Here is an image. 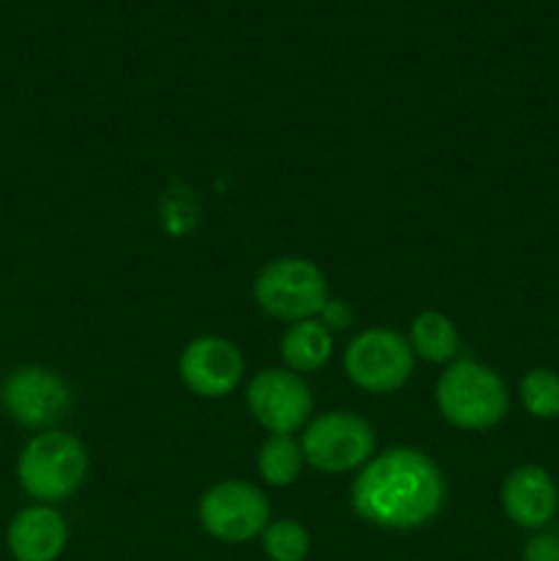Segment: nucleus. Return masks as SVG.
<instances>
[{
  "mask_svg": "<svg viewBox=\"0 0 559 561\" xmlns=\"http://www.w3.org/2000/svg\"><path fill=\"white\" fill-rule=\"evenodd\" d=\"M442 469L414 447H389L373 455L351 485L356 518L376 529L411 531L431 524L444 507Z\"/></svg>",
  "mask_w": 559,
  "mask_h": 561,
  "instance_id": "obj_1",
  "label": "nucleus"
},
{
  "mask_svg": "<svg viewBox=\"0 0 559 561\" xmlns=\"http://www.w3.org/2000/svg\"><path fill=\"white\" fill-rule=\"evenodd\" d=\"M436 409L458 431H488L507 416V383L482 362L455 359L436 381Z\"/></svg>",
  "mask_w": 559,
  "mask_h": 561,
  "instance_id": "obj_2",
  "label": "nucleus"
},
{
  "mask_svg": "<svg viewBox=\"0 0 559 561\" xmlns=\"http://www.w3.org/2000/svg\"><path fill=\"white\" fill-rule=\"evenodd\" d=\"M88 477V449L77 436L44 431L22 447L16 482L36 504H58L75 496Z\"/></svg>",
  "mask_w": 559,
  "mask_h": 561,
  "instance_id": "obj_3",
  "label": "nucleus"
},
{
  "mask_svg": "<svg viewBox=\"0 0 559 561\" xmlns=\"http://www.w3.org/2000/svg\"><path fill=\"white\" fill-rule=\"evenodd\" d=\"M252 296L269 318L285 323L307 321L318 318L329 301L327 274L307 257H277L255 274Z\"/></svg>",
  "mask_w": 559,
  "mask_h": 561,
  "instance_id": "obj_4",
  "label": "nucleus"
},
{
  "mask_svg": "<svg viewBox=\"0 0 559 561\" xmlns=\"http://www.w3.org/2000/svg\"><path fill=\"white\" fill-rule=\"evenodd\" d=\"M414 351L409 337L395 329L373 327L351 337L343 351V373L367 394H392L414 376Z\"/></svg>",
  "mask_w": 559,
  "mask_h": 561,
  "instance_id": "obj_5",
  "label": "nucleus"
},
{
  "mask_svg": "<svg viewBox=\"0 0 559 561\" xmlns=\"http://www.w3.org/2000/svg\"><path fill=\"white\" fill-rule=\"evenodd\" d=\"M301 453L305 463L323 474H345L356 471L373 458L376 433L367 420L354 411H323L312 416L301 431Z\"/></svg>",
  "mask_w": 559,
  "mask_h": 561,
  "instance_id": "obj_6",
  "label": "nucleus"
},
{
  "mask_svg": "<svg viewBox=\"0 0 559 561\" xmlns=\"http://www.w3.org/2000/svg\"><path fill=\"white\" fill-rule=\"evenodd\" d=\"M197 520L208 537L228 546L250 542L263 535L272 520L266 493L247 480H223L197 502Z\"/></svg>",
  "mask_w": 559,
  "mask_h": 561,
  "instance_id": "obj_7",
  "label": "nucleus"
},
{
  "mask_svg": "<svg viewBox=\"0 0 559 561\" xmlns=\"http://www.w3.org/2000/svg\"><path fill=\"white\" fill-rule=\"evenodd\" d=\"M247 409L269 436H294L312 420V392L288 367H263L247 383Z\"/></svg>",
  "mask_w": 559,
  "mask_h": 561,
  "instance_id": "obj_8",
  "label": "nucleus"
},
{
  "mask_svg": "<svg viewBox=\"0 0 559 561\" xmlns=\"http://www.w3.org/2000/svg\"><path fill=\"white\" fill-rule=\"evenodd\" d=\"M0 403L11 420L27 431H42L64 420L71 409V389L55 370L25 365L9 373L0 387Z\"/></svg>",
  "mask_w": 559,
  "mask_h": 561,
  "instance_id": "obj_9",
  "label": "nucleus"
},
{
  "mask_svg": "<svg viewBox=\"0 0 559 561\" xmlns=\"http://www.w3.org/2000/svg\"><path fill=\"white\" fill-rule=\"evenodd\" d=\"M179 378L192 394L206 400L228 398L244 378V356L228 337L203 334L190 340L179 356Z\"/></svg>",
  "mask_w": 559,
  "mask_h": 561,
  "instance_id": "obj_10",
  "label": "nucleus"
},
{
  "mask_svg": "<svg viewBox=\"0 0 559 561\" xmlns=\"http://www.w3.org/2000/svg\"><path fill=\"white\" fill-rule=\"evenodd\" d=\"M504 515L521 529H543L559 510V488L551 471L543 466H515L499 488Z\"/></svg>",
  "mask_w": 559,
  "mask_h": 561,
  "instance_id": "obj_11",
  "label": "nucleus"
},
{
  "mask_svg": "<svg viewBox=\"0 0 559 561\" xmlns=\"http://www.w3.org/2000/svg\"><path fill=\"white\" fill-rule=\"evenodd\" d=\"M69 540L66 518L53 504H31L11 518L5 548L14 561H58Z\"/></svg>",
  "mask_w": 559,
  "mask_h": 561,
  "instance_id": "obj_12",
  "label": "nucleus"
},
{
  "mask_svg": "<svg viewBox=\"0 0 559 561\" xmlns=\"http://www.w3.org/2000/svg\"><path fill=\"white\" fill-rule=\"evenodd\" d=\"M334 337L318 318L288 323V329L280 337V359L288 370L299 376L318 373L329 359H332Z\"/></svg>",
  "mask_w": 559,
  "mask_h": 561,
  "instance_id": "obj_13",
  "label": "nucleus"
},
{
  "mask_svg": "<svg viewBox=\"0 0 559 561\" xmlns=\"http://www.w3.org/2000/svg\"><path fill=\"white\" fill-rule=\"evenodd\" d=\"M409 345L414 356L431 362V365H449L458 359L460 351L458 327L444 312L425 310L411 321Z\"/></svg>",
  "mask_w": 559,
  "mask_h": 561,
  "instance_id": "obj_14",
  "label": "nucleus"
},
{
  "mask_svg": "<svg viewBox=\"0 0 559 561\" xmlns=\"http://www.w3.org/2000/svg\"><path fill=\"white\" fill-rule=\"evenodd\" d=\"M255 469L261 480L272 488H288L299 480L305 469V453L294 436H269L258 447Z\"/></svg>",
  "mask_w": 559,
  "mask_h": 561,
  "instance_id": "obj_15",
  "label": "nucleus"
},
{
  "mask_svg": "<svg viewBox=\"0 0 559 561\" xmlns=\"http://www.w3.org/2000/svg\"><path fill=\"white\" fill-rule=\"evenodd\" d=\"M521 409L535 420H559V373L551 367H532L518 383Z\"/></svg>",
  "mask_w": 559,
  "mask_h": 561,
  "instance_id": "obj_16",
  "label": "nucleus"
},
{
  "mask_svg": "<svg viewBox=\"0 0 559 561\" xmlns=\"http://www.w3.org/2000/svg\"><path fill=\"white\" fill-rule=\"evenodd\" d=\"M261 542L263 553L272 561H305L310 553V531L294 518L269 520Z\"/></svg>",
  "mask_w": 559,
  "mask_h": 561,
  "instance_id": "obj_17",
  "label": "nucleus"
},
{
  "mask_svg": "<svg viewBox=\"0 0 559 561\" xmlns=\"http://www.w3.org/2000/svg\"><path fill=\"white\" fill-rule=\"evenodd\" d=\"M318 321H321L329 332H343V329H349L351 323H354V310H351V305H345L343 299H332V296H329L323 310L318 312Z\"/></svg>",
  "mask_w": 559,
  "mask_h": 561,
  "instance_id": "obj_18",
  "label": "nucleus"
},
{
  "mask_svg": "<svg viewBox=\"0 0 559 561\" xmlns=\"http://www.w3.org/2000/svg\"><path fill=\"white\" fill-rule=\"evenodd\" d=\"M524 561H559V537L535 535L526 540Z\"/></svg>",
  "mask_w": 559,
  "mask_h": 561,
  "instance_id": "obj_19",
  "label": "nucleus"
}]
</instances>
